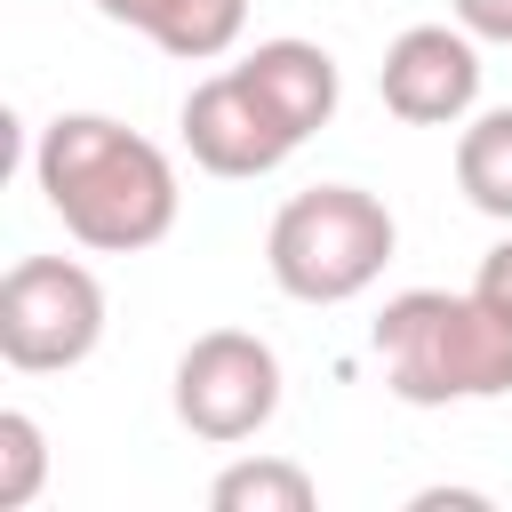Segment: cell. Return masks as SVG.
Segmentation results:
<instances>
[{
	"mask_svg": "<svg viewBox=\"0 0 512 512\" xmlns=\"http://www.w3.org/2000/svg\"><path fill=\"white\" fill-rule=\"evenodd\" d=\"M296 144H304V136L264 104V88H256L240 64L208 72V80L184 96V152H192L208 176H272Z\"/></svg>",
	"mask_w": 512,
	"mask_h": 512,
	"instance_id": "6",
	"label": "cell"
},
{
	"mask_svg": "<svg viewBox=\"0 0 512 512\" xmlns=\"http://www.w3.org/2000/svg\"><path fill=\"white\" fill-rule=\"evenodd\" d=\"M48 480V440L24 408H0V512H24Z\"/></svg>",
	"mask_w": 512,
	"mask_h": 512,
	"instance_id": "12",
	"label": "cell"
},
{
	"mask_svg": "<svg viewBox=\"0 0 512 512\" xmlns=\"http://www.w3.org/2000/svg\"><path fill=\"white\" fill-rule=\"evenodd\" d=\"M240 72L264 88V104H272L296 136H312V128L336 120L344 80H336V56H328L320 40H256V48L240 56Z\"/></svg>",
	"mask_w": 512,
	"mask_h": 512,
	"instance_id": "8",
	"label": "cell"
},
{
	"mask_svg": "<svg viewBox=\"0 0 512 512\" xmlns=\"http://www.w3.org/2000/svg\"><path fill=\"white\" fill-rule=\"evenodd\" d=\"M472 288H480V296H488V304L512 320V240H496V248L480 256V280H472Z\"/></svg>",
	"mask_w": 512,
	"mask_h": 512,
	"instance_id": "14",
	"label": "cell"
},
{
	"mask_svg": "<svg viewBox=\"0 0 512 512\" xmlns=\"http://www.w3.org/2000/svg\"><path fill=\"white\" fill-rule=\"evenodd\" d=\"M280 416V352L248 328H208L176 360V424L208 448H240Z\"/></svg>",
	"mask_w": 512,
	"mask_h": 512,
	"instance_id": "5",
	"label": "cell"
},
{
	"mask_svg": "<svg viewBox=\"0 0 512 512\" xmlns=\"http://www.w3.org/2000/svg\"><path fill=\"white\" fill-rule=\"evenodd\" d=\"M392 208L360 184H312L296 192L272 232H264V264L280 280V296L296 304H352L360 288H376V272L392 264Z\"/></svg>",
	"mask_w": 512,
	"mask_h": 512,
	"instance_id": "3",
	"label": "cell"
},
{
	"mask_svg": "<svg viewBox=\"0 0 512 512\" xmlns=\"http://www.w3.org/2000/svg\"><path fill=\"white\" fill-rule=\"evenodd\" d=\"M96 8L184 64H208L248 32V0H96Z\"/></svg>",
	"mask_w": 512,
	"mask_h": 512,
	"instance_id": "9",
	"label": "cell"
},
{
	"mask_svg": "<svg viewBox=\"0 0 512 512\" xmlns=\"http://www.w3.org/2000/svg\"><path fill=\"white\" fill-rule=\"evenodd\" d=\"M32 184L56 208V224L96 256L160 248L184 208L168 152L112 112H56L32 144Z\"/></svg>",
	"mask_w": 512,
	"mask_h": 512,
	"instance_id": "1",
	"label": "cell"
},
{
	"mask_svg": "<svg viewBox=\"0 0 512 512\" xmlns=\"http://www.w3.org/2000/svg\"><path fill=\"white\" fill-rule=\"evenodd\" d=\"M384 112L408 128H456L480 104V48L464 24H408L376 64Z\"/></svg>",
	"mask_w": 512,
	"mask_h": 512,
	"instance_id": "7",
	"label": "cell"
},
{
	"mask_svg": "<svg viewBox=\"0 0 512 512\" xmlns=\"http://www.w3.org/2000/svg\"><path fill=\"white\" fill-rule=\"evenodd\" d=\"M456 184H464V200L480 216L512 224V104L464 120V136H456Z\"/></svg>",
	"mask_w": 512,
	"mask_h": 512,
	"instance_id": "10",
	"label": "cell"
},
{
	"mask_svg": "<svg viewBox=\"0 0 512 512\" xmlns=\"http://www.w3.org/2000/svg\"><path fill=\"white\" fill-rule=\"evenodd\" d=\"M472 40H512V0H448Z\"/></svg>",
	"mask_w": 512,
	"mask_h": 512,
	"instance_id": "13",
	"label": "cell"
},
{
	"mask_svg": "<svg viewBox=\"0 0 512 512\" xmlns=\"http://www.w3.org/2000/svg\"><path fill=\"white\" fill-rule=\"evenodd\" d=\"M312 496H320L312 472L288 464V456H240V464H224L216 488H208L216 512H312Z\"/></svg>",
	"mask_w": 512,
	"mask_h": 512,
	"instance_id": "11",
	"label": "cell"
},
{
	"mask_svg": "<svg viewBox=\"0 0 512 512\" xmlns=\"http://www.w3.org/2000/svg\"><path fill=\"white\" fill-rule=\"evenodd\" d=\"M376 360H384V384L408 400V408H448V400H496L512 392V320L464 288H400L384 312H376Z\"/></svg>",
	"mask_w": 512,
	"mask_h": 512,
	"instance_id": "2",
	"label": "cell"
},
{
	"mask_svg": "<svg viewBox=\"0 0 512 512\" xmlns=\"http://www.w3.org/2000/svg\"><path fill=\"white\" fill-rule=\"evenodd\" d=\"M104 344V288L72 256H16L0 280V360L16 376L80 368Z\"/></svg>",
	"mask_w": 512,
	"mask_h": 512,
	"instance_id": "4",
	"label": "cell"
}]
</instances>
